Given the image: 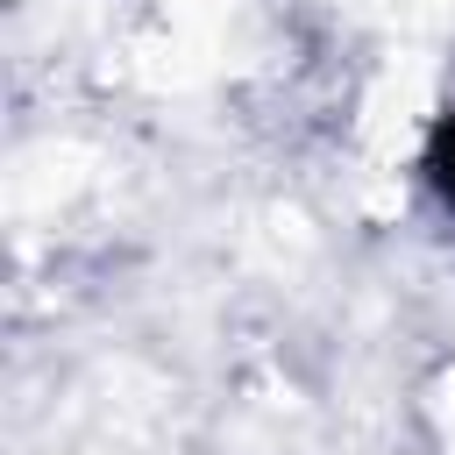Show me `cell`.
I'll return each instance as SVG.
<instances>
[{"mask_svg": "<svg viewBox=\"0 0 455 455\" xmlns=\"http://www.w3.org/2000/svg\"><path fill=\"white\" fill-rule=\"evenodd\" d=\"M427 178H434V192L455 206V114L434 128V142H427Z\"/></svg>", "mask_w": 455, "mask_h": 455, "instance_id": "cell-1", "label": "cell"}]
</instances>
